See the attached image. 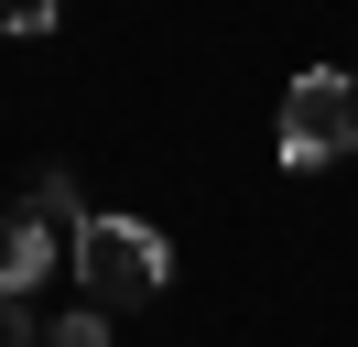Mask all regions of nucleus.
<instances>
[{
	"instance_id": "nucleus-5",
	"label": "nucleus",
	"mask_w": 358,
	"mask_h": 347,
	"mask_svg": "<svg viewBox=\"0 0 358 347\" xmlns=\"http://www.w3.org/2000/svg\"><path fill=\"white\" fill-rule=\"evenodd\" d=\"M0 347H44V325H33V293H0Z\"/></svg>"
},
{
	"instance_id": "nucleus-1",
	"label": "nucleus",
	"mask_w": 358,
	"mask_h": 347,
	"mask_svg": "<svg viewBox=\"0 0 358 347\" xmlns=\"http://www.w3.org/2000/svg\"><path fill=\"white\" fill-rule=\"evenodd\" d=\"M76 282H87V304H109V315H120V304H152L163 293V271H174V250H163V228H141V217H76Z\"/></svg>"
},
{
	"instance_id": "nucleus-4",
	"label": "nucleus",
	"mask_w": 358,
	"mask_h": 347,
	"mask_svg": "<svg viewBox=\"0 0 358 347\" xmlns=\"http://www.w3.org/2000/svg\"><path fill=\"white\" fill-rule=\"evenodd\" d=\"M44 347H109V304H87V315H66V325H44Z\"/></svg>"
},
{
	"instance_id": "nucleus-2",
	"label": "nucleus",
	"mask_w": 358,
	"mask_h": 347,
	"mask_svg": "<svg viewBox=\"0 0 358 347\" xmlns=\"http://www.w3.org/2000/svg\"><path fill=\"white\" fill-rule=\"evenodd\" d=\"M282 174H315V163H336V152L358 141V87L336 76V65H304V76L282 87Z\"/></svg>"
},
{
	"instance_id": "nucleus-6",
	"label": "nucleus",
	"mask_w": 358,
	"mask_h": 347,
	"mask_svg": "<svg viewBox=\"0 0 358 347\" xmlns=\"http://www.w3.org/2000/svg\"><path fill=\"white\" fill-rule=\"evenodd\" d=\"M0 33H55V0H0Z\"/></svg>"
},
{
	"instance_id": "nucleus-3",
	"label": "nucleus",
	"mask_w": 358,
	"mask_h": 347,
	"mask_svg": "<svg viewBox=\"0 0 358 347\" xmlns=\"http://www.w3.org/2000/svg\"><path fill=\"white\" fill-rule=\"evenodd\" d=\"M55 228H66V217H44L22 195V217H0V293H33V282L55 271Z\"/></svg>"
}]
</instances>
